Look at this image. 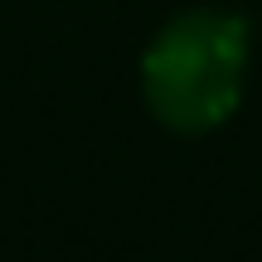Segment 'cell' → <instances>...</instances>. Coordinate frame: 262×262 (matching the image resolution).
Masks as SVG:
<instances>
[{"label":"cell","instance_id":"1","mask_svg":"<svg viewBox=\"0 0 262 262\" xmlns=\"http://www.w3.org/2000/svg\"><path fill=\"white\" fill-rule=\"evenodd\" d=\"M248 73V19L228 10L175 15L141 58V93L160 126L180 136L214 131L233 117Z\"/></svg>","mask_w":262,"mask_h":262}]
</instances>
